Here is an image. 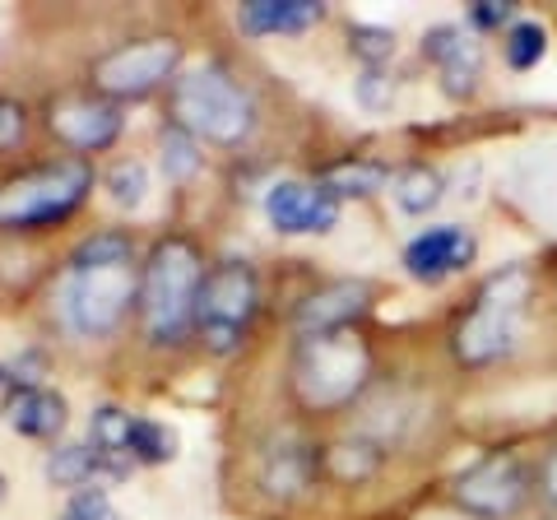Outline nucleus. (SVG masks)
I'll list each match as a JSON object with an SVG mask.
<instances>
[{
	"mask_svg": "<svg viewBox=\"0 0 557 520\" xmlns=\"http://www.w3.org/2000/svg\"><path fill=\"white\" fill-rule=\"evenodd\" d=\"M530 502V474L516 456H487L456 479V507L479 520H511Z\"/></svg>",
	"mask_w": 557,
	"mask_h": 520,
	"instance_id": "nucleus-9",
	"label": "nucleus"
},
{
	"mask_svg": "<svg viewBox=\"0 0 557 520\" xmlns=\"http://www.w3.org/2000/svg\"><path fill=\"white\" fill-rule=\"evenodd\" d=\"M321 470V456L307 446H284L270 450L265 465H260V488L274 497H298L302 488H311V474Z\"/></svg>",
	"mask_w": 557,
	"mask_h": 520,
	"instance_id": "nucleus-17",
	"label": "nucleus"
},
{
	"mask_svg": "<svg viewBox=\"0 0 557 520\" xmlns=\"http://www.w3.org/2000/svg\"><path fill=\"white\" fill-rule=\"evenodd\" d=\"M47 126L61 145H70L84 159V153H102L116 145L121 108L102 94H61V98H51V108H47Z\"/></svg>",
	"mask_w": 557,
	"mask_h": 520,
	"instance_id": "nucleus-10",
	"label": "nucleus"
},
{
	"mask_svg": "<svg viewBox=\"0 0 557 520\" xmlns=\"http://www.w3.org/2000/svg\"><path fill=\"white\" fill-rule=\"evenodd\" d=\"M391 182V168L386 163H368V159H348V163H335L321 177V186L330 196H376L381 186Z\"/></svg>",
	"mask_w": 557,
	"mask_h": 520,
	"instance_id": "nucleus-19",
	"label": "nucleus"
},
{
	"mask_svg": "<svg viewBox=\"0 0 557 520\" xmlns=\"http://www.w3.org/2000/svg\"><path fill=\"white\" fill-rule=\"evenodd\" d=\"M368 372H372V354L354 331L302 335L298 358H293V391H298L307 409L330 413L344 409L368 386Z\"/></svg>",
	"mask_w": 557,
	"mask_h": 520,
	"instance_id": "nucleus-4",
	"label": "nucleus"
},
{
	"mask_svg": "<svg viewBox=\"0 0 557 520\" xmlns=\"http://www.w3.org/2000/svg\"><path fill=\"white\" fill-rule=\"evenodd\" d=\"M177 65H182L177 38H135V42H121L108 57L94 61V89L112 102L145 98L177 75Z\"/></svg>",
	"mask_w": 557,
	"mask_h": 520,
	"instance_id": "nucleus-8",
	"label": "nucleus"
},
{
	"mask_svg": "<svg viewBox=\"0 0 557 520\" xmlns=\"http://www.w3.org/2000/svg\"><path fill=\"white\" fill-rule=\"evenodd\" d=\"M530 298V274L525 270H502L483 284L474 311L456 325V358L469 368H483L511 349L516 339V317Z\"/></svg>",
	"mask_w": 557,
	"mask_h": 520,
	"instance_id": "nucleus-7",
	"label": "nucleus"
},
{
	"mask_svg": "<svg viewBox=\"0 0 557 520\" xmlns=\"http://www.w3.org/2000/svg\"><path fill=\"white\" fill-rule=\"evenodd\" d=\"M423 57L442 71V89L450 98H469L479 89V71H483V51L474 38H465V28L456 24H437L423 33Z\"/></svg>",
	"mask_w": 557,
	"mask_h": 520,
	"instance_id": "nucleus-12",
	"label": "nucleus"
},
{
	"mask_svg": "<svg viewBox=\"0 0 557 520\" xmlns=\"http://www.w3.org/2000/svg\"><path fill=\"white\" fill-rule=\"evenodd\" d=\"M131 302H139V270L135 265H102L75 270L65 265V280L57 284L61 321L84 339H108L126 321Z\"/></svg>",
	"mask_w": 557,
	"mask_h": 520,
	"instance_id": "nucleus-5",
	"label": "nucleus"
},
{
	"mask_svg": "<svg viewBox=\"0 0 557 520\" xmlns=\"http://www.w3.org/2000/svg\"><path fill=\"white\" fill-rule=\"evenodd\" d=\"M265 219L274 223L278 233H293V237L330 233V228H335V219H339V200L330 196L321 182L317 186H307V182H274L270 196H265Z\"/></svg>",
	"mask_w": 557,
	"mask_h": 520,
	"instance_id": "nucleus-11",
	"label": "nucleus"
},
{
	"mask_svg": "<svg viewBox=\"0 0 557 520\" xmlns=\"http://www.w3.org/2000/svg\"><path fill=\"white\" fill-rule=\"evenodd\" d=\"M321 20L325 5H317V0H251V5L237 10L242 33H256V38H265V33H302Z\"/></svg>",
	"mask_w": 557,
	"mask_h": 520,
	"instance_id": "nucleus-16",
	"label": "nucleus"
},
{
	"mask_svg": "<svg viewBox=\"0 0 557 520\" xmlns=\"http://www.w3.org/2000/svg\"><path fill=\"white\" fill-rule=\"evenodd\" d=\"M469 20L479 28H502V24H511V5H502V0H479V5L469 10Z\"/></svg>",
	"mask_w": 557,
	"mask_h": 520,
	"instance_id": "nucleus-30",
	"label": "nucleus"
},
{
	"mask_svg": "<svg viewBox=\"0 0 557 520\" xmlns=\"http://www.w3.org/2000/svg\"><path fill=\"white\" fill-rule=\"evenodd\" d=\"M539 488H544V497L557 507V450H548L544 465H539Z\"/></svg>",
	"mask_w": 557,
	"mask_h": 520,
	"instance_id": "nucleus-31",
	"label": "nucleus"
},
{
	"mask_svg": "<svg viewBox=\"0 0 557 520\" xmlns=\"http://www.w3.org/2000/svg\"><path fill=\"white\" fill-rule=\"evenodd\" d=\"M544 51H548V33L530 20L511 24L507 38H502V57H507L511 71H534V65L544 61Z\"/></svg>",
	"mask_w": 557,
	"mask_h": 520,
	"instance_id": "nucleus-24",
	"label": "nucleus"
},
{
	"mask_svg": "<svg viewBox=\"0 0 557 520\" xmlns=\"http://www.w3.org/2000/svg\"><path fill=\"white\" fill-rule=\"evenodd\" d=\"M70 265L75 270H102V265H135V242L131 233L102 228L94 237H84L75 251H70Z\"/></svg>",
	"mask_w": 557,
	"mask_h": 520,
	"instance_id": "nucleus-20",
	"label": "nucleus"
},
{
	"mask_svg": "<svg viewBox=\"0 0 557 520\" xmlns=\"http://www.w3.org/2000/svg\"><path fill=\"white\" fill-rule=\"evenodd\" d=\"M260 311V280L247 260H219L200 284L196 302V335L214 358H228L242 349L251 321Z\"/></svg>",
	"mask_w": 557,
	"mask_h": 520,
	"instance_id": "nucleus-6",
	"label": "nucleus"
},
{
	"mask_svg": "<svg viewBox=\"0 0 557 520\" xmlns=\"http://www.w3.org/2000/svg\"><path fill=\"white\" fill-rule=\"evenodd\" d=\"M372 288L358 280H339L317 288L311 298L298 307V331L302 335H325V331H354V317L368 311Z\"/></svg>",
	"mask_w": 557,
	"mask_h": 520,
	"instance_id": "nucleus-15",
	"label": "nucleus"
},
{
	"mask_svg": "<svg viewBox=\"0 0 557 520\" xmlns=\"http://www.w3.org/2000/svg\"><path fill=\"white\" fill-rule=\"evenodd\" d=\"M196 135L190 131H182L177 121L172 126H163V135H159V149H163V172L172 182H186V177H196L200 172V153H196Z\"/></svg>",
	"mask_w": 557,
	"mask_h": 520,
	"instance_id": "nucleus-23",
	"label": "nucleus"
},
{
	"mask_svg": "<svg viewBox=\"0 0 557 520\" xmlns=\"http://www.w3.org/2000/svg\"><path fill=\"white\" fill-rule=\"evenodd\" d=\"M172 116L196 140L237 149L256 131V98L223 65H196L190 75L172 79Z\"/></svg>",
	"mask_w": 557,
	"mask_h": 520,
	"instance_id": "nucleus-3",
	"label": "nucleus"
},
{
	"mask_svg": "<svg viewBox=\"0 0 557 520\" xmlns=\"http://www.w3.org/2000/svg\"><path fill=\"white\" fill-rule=\"evenodd\" d=\"M5 423H10V432H20V437H28V442H57L61 432H65V400L57 391H47V386H10L5 391Z\"/></svg>",
	"mask_w": 557,
	"mask_h": 520,
	"instance_id": "nucleus-14",
	"label": "nucleus"
},
{
	"mask_svg": "<svg viewBox=\"0 0 557 520\" xmlns=\"http://www.w3.org/2000/svg\"><path fill=\"white\" fill-rule=\"evenodd\" d=\"M358 98H362V108H372V112H381V108H391V98H395V84L381 75V71H368L358 79Z\"/></svg>",
	"mask_w": 557,
	"mask_h": 520,
	"instance_id": "nucleus-29",
	"label": "nucleus"
},
{
	"mask_svg": "<svg viewBox=\"0 0 557 520\" xmlns=\"http://www.w3.org/2000/svg\"><path fill=\"white\" fill-rule=\"evenodd\" d=\"M24 135H28V112H24V102L0 98V153L20 149Z\"/></svg>",
	"mask_w": 557,
	"mask_h": 520,
	"instance_id": "nucleus-28",
	"label": "nucleus"
},
{
	"mask_svg": "<svg viewBox=\"0 0 557 520\" xmlns=\"http://www.w3.org/2000/svg\"><path fill=\"white\" fill-rule=\"evenodd\" d=\"M131 460L135 465H168L172 456H177V432H172L168 423H153V419H131Z\"/></svg>",
	"mask_w": 557,
	"mask_h": 520,
	"instance_id": "nucleus-22",
	"label": "nucleus"
},
{
	"mask_svg": "<svg viewBox=\"0 0 557 520\" xmlns=\"http://www.w3.org/2000/svg\"><path fill=\"white\" fill-rule=\"evenodd\" d=\"M205 265L196 242L163 237L149 251L145 270H139V325L153 349H177V344L196 331V302H200Z\"/></svg>",
	"mask_w": 557,
	"mask_h": 520,
	"instance_id": "nucleus-1",
	"label": "nucleus"
},
{
	"mask_svg": "<svg viewBox=\"0 0 557 520\" xmlns=\"http://www.w3.org/2000/svg\"><path fill=\"white\" fill-rule=\"evenodd\" d=\"M89 190H94V168L79 153L14 172V177L0 182V233L57 228L89 200Z\"/></svg>",
	"mask_w": 557,
	"mask_h": 520,
	"instance_id": "nucleus-2",
	"label": "nucleus"
},
{
	"mask_svg": "<svg viewBox=\"0 0 557 520\" xmlns=\"http://www.w3.org/2000/svg\"><path fill=\"white\" fill-rule=\"evenodd\" d=\"M442 172L437 168H423V163H413L405 172H395V205L405 214H428V210H437L442 205Z\"/></svg>",
	"mask_w": 557,
	"mask_h": 520,
	"instance_id": "nucleus-18",
	"label": "nucleus"
},
{
	"mask_svg": "<svg viewBox=\"0 0 557 520\" xmlns=\"http://www.w3.org/2000/svg\"><path fill=\"white\" fill-rule=\"evenodd\" d=\"M321 465L335 483H362V479H372L381 470V450L372 442H339V446L325 450Z\"/></svg>",
	"mask_w": 557,
	"mask_h": 520,
	"instance_id": "nucleus-21",
	"label": "nucleus"
},
{
	"mask_svg": "<svg viewBox=\"0 0 557 520\" xmlns=\"http://www.w3.org/2000/svg\"><path fill=\"white\" fill-rule=\"evenodd\" d=\"M348 47L368 61V71H381V61L395 57V33L376 28V24H354V28H348Z\"/></svg>",
	"mask_w": 557,
	"mask_h": 520,
	"instance_id": "nucleus-26",
	"label": "nucleus"
},
{
	"mask_svg": "<svg viewBox=\"0 0 557 520\" xmlns=\"http://www.w3.org/2000/svg\"><path fill=\"white\" fill-rule=\"evenodd\" d=\"M57 520H121V511L112 507V497L102 488H79V493H70L65 511Z\"/></svg>",
	"mask_w": 557,
	"mask_h": 520,
	"instance_id": "nucleus-27",
	"label": "nucleus"
},
{
	"mask_svg": "<svg viewBox=\"0 0 557 520\" xmlns=\"http://www.w3.org/2000/svg\"><path fill=\"white\" fill-rule=\"evenodd\" d=\"M469 260H474V237H469L465 228H456V223H442V228L418 233L405 247V270L413 274V280H423V284L450 280V274L465 270Z\"/></svg>",
	"mask_w": 557,
	"mask_h": 520,
	"instance_id": "nucleus-13",
	"label": "nucleus"
},
{
	"mask_svg": "<svg viewBox=\"0 0 557 520\" xmlns=\"http://www.w3.org/2000/svg\"><path fill=\"white\" fill-rule=\"evenodd\" d=\"M102 186H108V196L121 205V210H135V205L145 200V190H149V168L139 159H121V163L108 168Z\"/></svg>",
	"mask_w": 557,
	"mask_h": 520,
	"instance_id": "nucleus-25",
	"label": "nucleus"
}]
</instances>
